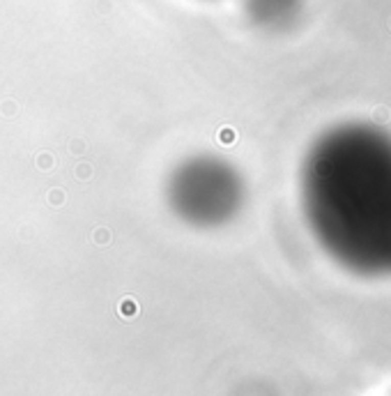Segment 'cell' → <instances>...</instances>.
Instances as JSON below:
<instances>
[{
  "label": "cell",
  "instance_id": "1",
  "mask_svg": "<svg viewBox=\"0 0 391 396\" xmlns=\"http://www.w3.org/2000/svg\"><path fill=\"white\" fill-rule=\"evenodd\" d=\"M313 224L322 230L391 228V166H343L331 145L311 159L304 180Z\"/></svg>",
  "mask_w": 391,
  "mask_h": 396
},
{
  "label": "cell",
  "instance_id": "2",
  "mask_svg": "<svg viewBox=\"0 0 391 396\" xmlns=\"http://www.w3.org/2000/svg\"><path fill=\"white\" fill-rule=\"evenodd\" d=\"M242 182L225 161L193 157L179 164L168 180V203L187 224L212 228L237 212Z\"/></svg>",
  "mask_w": 391,
  "mask_h": 396
}]
</instances>
